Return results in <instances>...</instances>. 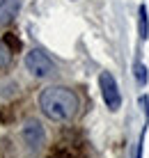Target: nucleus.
<instances>
[{"label":"nucleus","mask_w":149,"mask_h":158,"mask_svg":"<svg viewBox=\"0 0 149 158\" xmlns=\"http://www.w3.org/2000/svg\"><path fill=\"white\" fill-rule=\"evenodd\" d=\"M39 108L44 115L48 119H53V122H69V119L76 117V112L80 108V101H78L74 89L62 87V85H53V87L41 89Z\"/></svg>","instance_id":"1"},{"label":"nucleus","mask_w":149,"mask_h":158,"mask_svg":"<svg viewBox=\"0 0 149 158\" xmlns=\"http://www.w3.org/2000/svg\"><path fill=\"white\" fill-rule=\"evenodd\" d=\"M25 67H28V71L35 76V78H51V76L55 73V62L41 51V48H32V51H28Z\"/></svg>","instance_id":"2"},{"label":"nucleus","mask_w":149,"mask_h":158,"mask_svg":"<svg viewBox=\"0 0 149 158\" xmlns=\"http://www.w3.org/2000/svg\"><path fill=\"white\" fill-rule=\"evenodd\" d=\"M99 87H101V96H103V101H106V106L110 110H119V108H122V94H119L117 80L113 78L110 71H101V76H99Z\"/></svg>","instance_id":"3"},{"label":"nucleus","mask_w":149,"mask_h":158,"mask_svg":"<svg viewBox=\"0 0 149 158\" xmlns=\"http://www.w3.org/2000/svg\"><path fill=\"white\" fill-rule=\"evenodd\" d=\"M21 135H23V142L32 151H39L44 147V140H46V131H44L41 122H37V119H28L21 128Z\"/></svg>","instance_id":"4"},{"label":"nucleus","mask_w":149,"mask_h":158,"mask_svg":"<svg viewBox=\"0 0 149 158\" xmlns=\"http://www.w3.org/2000/svg\"><path fill=\"white\" fill-rule=\"evenodd\" d=\"M19 9H21V0H0V28L19 16Z\"/></svg>","instance_id":"5"},{"label":"nucleus","mask_w":149,"mask_h":158,"mask_svg":"<svg viewBox=\"0 0 149 158\" xmlns=\"http://www.w3.org/2000/svg\"><path fill=\"white\" fill-rule=\"evenodd\" d=\"M140 37L142 39L149 37V19H147V7L145 5L140 7Z\"/></svg>","instance_id":"6"},{"label":"nucleus","mask_w":149,"mask_h":158,"mask_svg":"<svg viewBox=\"0 0 149 158\" xmlns=\"http://www.w3.org/2000/svg\"><path fill=\"white\" fill-rule=\"evenodd\" d=\"M5 46L9 48V53H19L21 51V41H19V37H16L14 32H7V35H5Z\"/></svg>","instance_id":"7"},{"label":"nucleus","mask_w":149,"mask_h":158,"mask_svg":"<svg viewBox=\"0 0 149 158\" xmlns=\"http://www.w3.org/2000/svg\"><path fill=\"white\" fill-rule=\"evenodd\" d=\"M48 158H74V154L69 151V147H64V144H57V147H53V149H51Z\"/></svg>","instance_id":"8"},{"label":"nucleus","mask_w":149,"mask_h":158,"mask_svg":"<svg viewBox=\"0 0 149 158\" xmlns=\"http://www.w3.org/2000/svg\"><path fill=\"white\" fill-rule=\"evenodd\" d=\"M9 62H12V53L5 46V41H0V69H7Z\"/></svg>","instance_id":"9"},{"label":"nucleus","mask_w":149,"mask_h":158,"mask_svg":"<svg viewBox=\"0 0 149 158\" xmlns=\"http://www.w3.org/2000/svg\"><path fill=\"white\" fill-rule=\"evenodd\" d=\"M135 80H138V83H140V85H145V83H147V69L142 67L140 62L135 64Z\"/></svg>","instance_id":"10"}]
</instances>
